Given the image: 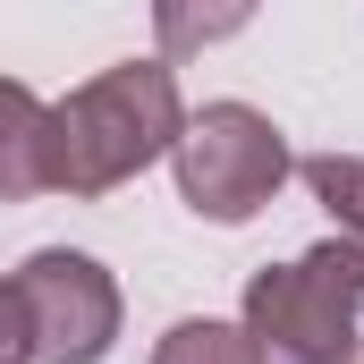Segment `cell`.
I'll use <instances>...</instances> for the list:
<instances>
[{"label": "cell", "instance_id": "6da1fadb", "mask_svg": "<svg viewBox=\"0 0 364 364\" xmlns=\"http://www.w3.org/2000/svg\"><path fill=\"white\" fill-rule=\"evenodd\" d=\"M186 127V102L170 60H119L102 68L68 102H51V195H110V186L144 178L153 161H170Z\"/></svg>", "mask_w": 364, "mask_h": 364}, {"label": "cell", "instance_id": "7a4b0ae2", "mask_svg": "<svg viewBox=\"0 0 364 364\" xmlns=\"http://www.w3.org/2000/svg\"><path fill=\"white\" fill-rule=\"evenodd\" d=\"M237 322L263 364H364V246L322 237L296 263H263Z\"/></svg>", "mask_w": 364, "mask_h": 364}, {"label": "cell", "instance_id": "3957f363", "mask_svg": "<svg viewBox=\"0 0 364 364\" xmlns=\"http://www.w3.org/2000/svg\"><path fill=\"white\" fill-rule=\"evenodd\" d=\"M170 170H178V203L212 229H246L279 186L296 178L288 161V136L255 102H203L186 110L178 144H170Z\"/></svg>", "mask_w": 364, "mask_h": 364}, {"label": "cell", "instance_id": "277c9868", "mask_svg": "<svg viewBox=\"0 0 364 364\" xmlns=\"http://www.w3.org/2000/svg\"><path fill=\"white\" fill-rule=\"evenodd\" d=\"M17 305H26V339L34 364H102L119 348V279L77 246H43L17 263Z\"/></svg>", "mask_w": 364, "mask_h": 364}, {"label": "cell", "instance_id": "5b68a950", "mask_svg": "<svg viewBox=\"0 0 364 364\" xmlns=\"http://www.w3.org/2000/svg\"><path fill=\"white\" fill-rule=\"evenodd\" d=\"M51 195V102L0 77V203Z\"/></svg>", "mask_w": 364, "mask_h": 364}, {"label": "cell", "instance_id": "8992f818", "mask_svg": "<svg viewBox=\"0 0 364 364\" xmlns=\"http://www.w3.org/2000/svg\"><path fill=\"white\" fill-rule=\"evenodd\" d=\"M263 0H153V43L161 60H195L212 43H229L237 26H255Z\"/></svg>", "mask_w": 364, "mask_h": 364}, {"label": "cell", "instance_id": "52a82bcc", "mask_svg": "<svg viewBox=\"0 0 364 364\" xmlns=\"http://www.w3.org/2000/svg\"><path fill=\"white\" fill-rule=\"evenodd\" d=\"M153 364H263V348L246 339V322H212V314H195V322H170V331H161Z\"/></svg>", "mask_w": 364, "mask_h": 364}, {"label": "cell", "instance_id": "ba28073f", "mask_svg": "<svg viewBox=\"0 0 364 364\" xmlns=\"http://www.w3.org/2000/svg\"><path fill=\"white\" fill-rule=\"evenodd\" d=\"M296 178L314 186V203L331 212V229L364 246V153H314V161H296Z\"/></svg>", "mask_w": 364, "mask_h": 364}, {"label": "cell", "instance_id": "9c48e42d", "mask_svg": "<svg viewBox=\"0 0 364 364\" xmlns=\"http://www.w3.org/2000/svg\"><path fill=\"white\" fill-rule=\"evenodd\" d=\"M0 364H34V339H26V305H17V279H0Z\"/></svg>", "mask_w": 364, "mask_h": 364}]
</instances>
